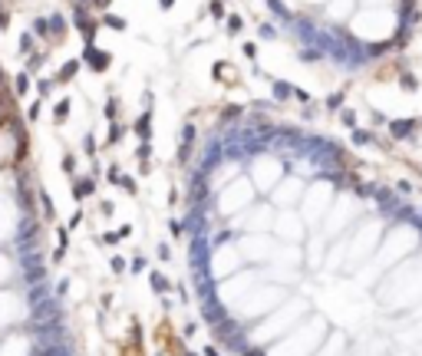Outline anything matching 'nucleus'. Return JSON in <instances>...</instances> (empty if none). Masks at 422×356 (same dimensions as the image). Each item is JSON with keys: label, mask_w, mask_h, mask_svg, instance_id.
Instances as JSON below:
<instances>
[{"label": "nucleus", "mask_w": 422, "mask_h": 356, "mask_svg": "<svg viewBox=\"0 0 422 356\" xmlns=\"http://www.w3.org/2000/svg\"><path fill=\"white\" fill-rule=\"evenodd\" d=\"M89 4H96V10H106V7H109V0H89Z\"/></svg>", "instance_id": "24"}, {"label": "nucleus", "mask_w": 422, "mask_h": 356, "mask_svg": "<svg viewBox=\"0 0 422 356\" xmlns=\"http://www.w3.org/2000/svg\"><path fill=\"white\" fill-rule=\"evenodd\" d=\"M27 93H30V73L23 69V73L13 76V96H27Z\"/></svg>", "instance_id": "11"}, {"label": "nucleus", "mask_w": 422, "mask_h": 356, "mask_svg": "<svg viewBox=\"0 0 422 356\" xmlns=\"http://www.w3.org/2000/svg\"><path fill=\"white\" fill-rule=\"evenodd\" d=\"M106 119H116V99L106 102Z\"/></svg>", "instance_id": "23"}, {"label": "nucleus", "mask_w": 422, "mask_h": 356, "mask_svg": "<svg viewBox=\"0 0 422 356\" xmlns=\"http://www.w3.org/2000/svg\"><path fill=\"white\" fill-rule=\"evenodd\" d=\"M46 20H50V40L60 43V40L66 37V17H63V13H53V17H46Z\"/></svg>", "instance_id": "7"}, {"label": "nucleus", "mask_w": 422, "mask_h": 356, "mask_svg": "<svg viewBox=\"0 0 422 356\" xmlns=\"http://www.w3.org/2000/svg\"><path fill=\"white\" fill-rule=\"evenodd\" d=\"M30 356H73L69 343H50V346H33Z\"/></svg>", "instance_id": "6"}, {"label": "nucleus", "mask_w": 422, "mask_h": 356, "mask_svg": "<svg viewBox=\"0 0 422 356\" xmlns=\"http://www.w3.org/2000/svg\"><path fill=\"white\" fill-rule=\"evenodd\" d=\"M7 26H10V10L0 7V30H7Z\"/></svg>", "instance_id": "21"}, {"label": "nucleus", "mask_w": 422, "mask_h": 356, "mask_svg": "<svg viewBox=\"0 0 422 356\" xmlns=\"http://www.w3.org/2000/svg\"><path fill=\"white\" fill-rule=\"evenodd\" d=\"M106 26H112V30H125V20L122 17H106Z\"/></svg>", "instance_id": "19"}, {"label": "nucleus", "mask_w": 422, "mask_h": 356, "mask_svg": "<svg viewBox=\"0 0 422 356\" xmlns=\"http://www.w3.org/2000/svg\"><path fill=\"white\" fill-rule=\"evenodd\" d=\"M0 7H4V0H0Z\"/></svg>", "instance_id": "26"}, {"label": "nucleus", "mask_w": 422, "mask_h": 356, "mask_svg": "<svg viewBox=\"0 0 422 356\" xmlns=\"http://www.w3.org/2000/svg\"><path fill=\"white\" fill-rule=\"evenodd\" d=\"M83 149H86L89 155H93V152H96V142H93V135H86V139H83Z\"/></svg>", "instance_id": "22"}, {"label": "nucleus", "mask_w": 422, "mask_h": 356, "mask_svg": "<svg viewBox=\"0 0 422 356\" xmlns=\"http://www.w3.org/2000/svg\"><path fill=\"white\" fill-rule=\"evenodd\" d=\"M30 323H43V320H63V304H60V297H46V300H40V304H33L30 307Z\"/></svg>", "instance_id": "4"}, {"label": "nucleus", "mask_w": 422, "mask_h": 356, "mask_svg": "<svg viewBox=\"0 0 422 356\" xmlns=\"http://www.w3.org/2000/svg\"><path fill=\"white\" fill-rule=\"evenodd\" d=\"M40 113H43V102L37 99V102H33L30 109H27V122H37V119H40Z\"/></svg>", "instance_id": "18"}, {"label": "nucleus", "mask_w": 422, "mask_h": 356, "mask_svg": "<svg viewBox=\"0 0 422 356\" xmlns=\"http://www.w3.org/2000/svg\"><path fill=\"white\" fill-rule=\"evenodd\" d=\"M66 116H69V99H60V102L53 106V122L63 125V122H66Z\"/></svg>", "instance_id": "14"}, {"label": "nucleus", "mask_w": 422, "mask_h": 356, "mask_svg": "<svg viewBox=\"0 0 422 356\" xmlns=\"http://www.w3.org/2000/svg\"><path fill=\"white\" fill-rule=\"evenodd\" d=\"M30 33H33V37H46V40H50V20L37 17V20H33V26H30Z\"/></svg>", "instance_id": "13"}, {"label": "nucleus", "mask_w": 422, "mask_h": 356, "mask_svg": "<svg viewBox=\"0 0 422 356\" xmlns=\"http://www.w3.org/2000/svg\"><path fill=\"white\" fill-rule=\"evenodd\" d=\"M53 89H56V83H53V79H37V93H40V99H46Z\"/></svg>", "instance_id": "16"}, {"label": "nucleus", "mask_w": 422, "mask_h": 356, "mask_svg": "<svg viewBox=\"0 0 422 356\" xmlns=\"http://www.w3.org/2000/svg\"><path fill=\"white\" fill-rule=\"evenodd\" d=\"M33 40H37V37H33V33H23V37H20V53H23V57H27V53H33Z\"/></svg>", "instance_id": "17"}, {"label": "nucleus", "mask_w": 422, "mask_h": 356, "mask_svg": "<svg viewBox=\"0 0 422 356\" xmlns=\"http://www.w3.org/2000/svg\"><path fill=\"white\" fill-rule=\"evenodd\" d=\"M46 63V53H40V50H33V53H27V73H37L40 66Z\"/></svg>", "instance_id": "12"}, {"label": "nucleus", "mask_w": 422, "mask_h": 356, "mask_svg": "<svg viewBox=\"0 0 422 356\" xmlns=\"http://www.w3.org/2000/svg\"><path fill=\"white\" fill-rule=\"evenodd\" d=\"M50 297V284L46 281H37V284H30V294H27V304H40V300H46Z\"/></svg>", "instance_id": "8"}, {"label": "nucleus", "mask_w": 422, "mask_h": 356, "mask_svg": "<svg viewBox=\"0 0 422 356\" xmlns=\"http://www.w3.org/2000/svg\"><path fill=\"white\" fill-rule=\"evenodd\" d=\"M76 73H80V60H69V63H63V66H60V73H56L53 83H56V86H60V83H69Z\"/></svg>", "instance_id": "9"}, {"label": "nucleus", "mask_w": 422, "mask_h": 356, "mask_svg": "<svg viewBox=\"0 0 422 356\" xmlns=\"http://www.w3.org/2000/svg\"><path fill=\"white\" fill-rule=\"evenodd\" d=\"M162 7H172V0H162Z\"/></svg>", "instance_id": "25"}, {"label": "nucleus", "mask_w": 422, "mask_h": 356, "mask_svg": "<svg viewBox=\"0 0 422 356\" xmlns=\"http://www.w3.org/2000/svg\"><path fill=\"white\" fill-rule=\"evenodd\" d=\"M37 198H40V205H43V214H46V221H53V218H56V211H53V201H50V195H46L43 188H40V191H37Z\"/></svg>", "instance_id": "15"}, {"label": "nucleus", "mask_w": 422, "mask_h": 356, "mask_svg": "<svg viewBox=\"0 0 422 356\" xmlns=\"http://www.w3.org/2000/svg\"><path fill=\"white\" fill-rule=\"evenodd\" d=\"M17 172V185H13V201H17V208L23 214H33V191H30V172L27 169H13Z\"/></svg>", "instance_id": "3"}, {"label": "nucleus", "mask_w": 422, "mask_h": 356, "mask_svg": "<svg viewBox=\"0 0 422 356\" xmlns=\"http://www.w3.org/2000/svg\"><path fill=\"white\" fill-rule=\"evenodd\" d=\"M93 191H96V181H93V178H83V181H76V185H73V198H76V201L89 198Z\"/></svg>", "instance_id": "10"}, {"label": "nucleus", "mask_w": 422, "mask_h": 356, "mask_svg": "<svg viewBox=\"0 0 422 356\" xmlns=\"http://www.w3.org/2000/svg\"><path fill=\"white\" fill-rule=\"evenodd\" d=\"M40 234H43V228H40V218H33V214H23V218H20V225H17V231H13L17 254L40 248Z\"/></svg>", "instance_id": "1"}, {"label": "nucleus", "mask_w": 422, "mask_h": 356, "mask_svg": "<svg viewBox=\"0 0 422 356\" xmlns=\"http://www.w3.org/2000/svg\"><path fill=\"white\" fill-rule=\"evenodd\" d=\"M83 63H86V66L89 69H96V73H106V69H109V53H106V50H96V46L93 43H86V50H83V57H80Z\"/></svg>", "instance_id": "5"}, {"label": "nucleus", "mask_w": 422, "mask_h": 356, "mask_svg": "<svg viewBox=\"0 0 422 356\" xmlns=\"http://www.w3.org/2000/svg\"><path fill=\"white\" fill-rule=\"evenodd\" d=\"M17 261H20V267H23V281L27 284L46 281V257H43V251H40V248L17 254Z\"/></svg>", "instance_id": "2"}, {"label": "nucleus", "mask_w": 422, "mask_h": 356, "mask_svg": "<svg viewBox=\"0 0 422 356\" xmlns=\"http://www.w3.org/2000/svg\"><path fill=\"white\" fill-rule=\"evenodd\" d=\"M63 172H66V175H73V172H76V158L73 155H63Z\"/></svg>", "instance_id": "20"}]
</instances>
